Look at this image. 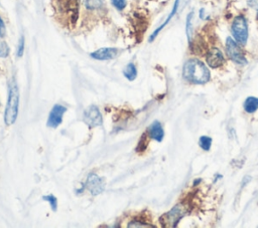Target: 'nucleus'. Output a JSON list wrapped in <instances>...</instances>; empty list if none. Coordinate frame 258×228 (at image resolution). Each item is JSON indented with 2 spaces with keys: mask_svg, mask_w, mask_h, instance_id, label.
Listing matches in <instances>:
<instances>
[{
  "mask_svg": "<svg viewBox=\"0 0 258 228\" xmlns=\"http://www.w3.org/2000/svg\"><path fill=\"white\" fill-rule=\"evenodd\" d=\"M182 75L185 80L195 84L206 83L211 77L208 67L197 58H190L184 62Z\"/></svg>",
  "mask_w": 258,
  "mask_h": 228,
  "instance_id": "obj_1",
  "label": "nucleus"
},
{
  "mask_svg": "<svg viewBox=\"0 0 258 228\" xmlns=\"http://www.w3.org/2000/svg\"><path fill=\"white\" fill-rule=\"evenodd\" d=\"M19 106V89L15 81H13L9 86L8 98L6 109L4 113V122L6 126H11L15 123L18 116Z\"/></svg>",
  "mask_w": 258,
  "mask_h": 228,
  "instance_id": "obj_2",
  "label": "nucleus"
},
{
  "mask_svg": "<svg viewBox=\"0 0 258 228\" xmlns=\"http://www.w3.org/2000/svg\"><path fill=\"white\" fill-rule=\"evenodd\" d=\"M189 212V207L185 203H180L175 205L167 213H165L161 218L160 222L166 227H175L179 220L184 217Z\"/></svg>",
  "mask_w": 258,
  "mask_h": 228,
  "instance_id": "obj_3",
  "label": "nucleus"
},
{
  "mask_svg": "<svg viewBox=\"0 0 258 228\" xmlns=\"http://www.w3.org/2000/svg\"><path fill=\"white\" fill-rule=\"evenodd\" d=\"M231 31L234 39L240 44L245 45L248 39V24L243 15H238L234 18L231 26Z\"/></svg>",
  "mask_w": 258,
  "mask_h": 228,
  "instance_id": "obj_4",
  "label": "nucleus"
},
{
  "mask_svg": "<svg viewBox=\"0 0 258 228\" xmlns=\"http://www.w3.org/2000/svg\"><path fill=\"white\" fill-rule=\"evenodd\" d=\"M226 52L229 58L235 63L240 65L247 64V59L242 51L241 45L231 37H228L226 39Z\"/></svg>",
  "mask_w": 258,
  "mask_h": 228,
  "instance_id": "obj_5",
  "label": "nucleus"
},
{
  "mask_svg": "<svg viewBox=\"0 0 258 228\" xmlns=\"http://www.w3.org/2000/svg\"><path fill=\"white\" fill-rule=\"evenodd\" d=\"M84 121L90 128L99 127L103 124L102 115L96 105H90L85 109Z\"/></svg>",
  "mask_w": 258,
  "mask_h": 228,
  "instance_id": "obj_6",
  "label": "nucleus"
},
{
  "mask_svg": "<svg viewBox=\"0 0 258 228\" xmlns=\"http://www.w3.org/2000/svg\"><path fill=\"white\" fill-rule=\"evenodd\" d=\"M85 188H87L92 195H99L104 191L105 183L98 175L90 174L85 183Z\"/></svg>",
  "mask_w": 258,
  "mask_h": 228,
  "instance_id": "obj_7",
  "label": "nucleus"
},
{
  "mask_svg": "<svg viewBox=\"0 0 258 228\" xmlns=\"http://www.w3.org/2000/svg\"><path fill=\"white\" fill-rule=\"evenodd\" d=\"M66 110L67 108L61 104L53 105L47 119V127L57 128L62 122V116L66 112Z\"/></svg>",
  "mask_w": 258,
  "mask_h": 228,
  "instance_id": "obj_8",
  "label": "nucleus"
},
{
  "mask_svg": "<svg viewBox=\"0 0 258 228\" xmlns=\"http://www.w3.org/2000/svg\"><path fill=\"white\" fill-rule=\"evenodd\" d=\"M206 59H207L208 65L213 68L223 65L225 62V56H224L223 52L218 47L211 48L207 53Z\"/></svg>",
  "mask_w": 258,
  "mask_h": 228,
  "instance_id": "obj_9",
  "label": "nucleus"
},
{
  "mask_svg": "<svg viewBox=\"0 0 258 228\" xmlns=\"http://www.w3.org/2000/svg\"><path fill=\"white\" fill-rule=\"evenodd\" d=\"M118 49L114 47H103L91 53V56L98 60L113 59L118 55Z\"/></svg>",
  "mask_w": 258,
  "mask_h": 228,
  "instance_id": "obj_10",
  "label": "nucleus"
},
{
  "mask_svg": "<svg viewBox=\"0 0 258 228\" xmlns=\"http://www.w3.org/2000/svg\"><path fill=\"white\" fill-rule=\"evenodd\" d=\"M148 136L153 139L156 142H161L164 137V131L162 129V126L159 122L155 121L153 122L147 129Z\"/></svg>",
  "mask_w": 258,
  "mask_h": 228,
  "instance_id": "obj_11",
  "label": "nucleus"
},
{
  "mask_svg": "<svg viewBox=\"0 0 258 228\" xmlns=\"http://www.w3.org/2000/svg\"><path fill=\"white\" fill-rule=\"evenodd\" d=\"M178 3H179V0H175V2H174V5H173V7H172V10H171V12L169 13V15L167 16V18L165 19V21L151 34V36H150V41H152L155 37H156V35L159 33V31L170 21V19L172 18V16L175 14V12H176V10H177V8H178Z\"/></svg>",
  "mask_w": 258,
  "mask_h": 228,
  "instance_id": "obj_12",
  "label": "nucleus"
},
{
  "mask_svg": "<svg viewBox=\"0 0 258 228\" xmlns=\"http://www.w3.org/2000/svg\"><path fill=\"white\" fill-rule=\"evenodd\" d=\"M244 109L248 113H252L258 109V98L254 96H249L244 101Z\"/></svg>",
  "mask_w": 258,
  "mask_h": 228,
  "instance_id": "obj_13",
  "label": "nucleus"
},
{
  "mask_svg": "<svg viewBox=\"0 0 258 228\" xmlns=\"http://www.w3.org/2000/svg\"><path fill=\"white\" fill-rule=\"evenodd\" d=\"M123 74L128 80H134L137 75V70L135 65L133 63H128L123 70Z\"/></svg>",
  "mask_w": 258,
  "mask_h": 228,
  "instance_id": "obj_14",
  "label": "nucleus"
},
{
  "mask_svg": "<svg viewBox=\"0 0 258 228\" xmlns=\"http://www.w3.org/2000/svg\"><path fill=\"white\" fill-rule=\"evenodd\" d=\"M192 16H194V12H189L186 17V22H185V33H186V36H187V39L189 42L192 39V29H191Z\"/></svg>",
  "mask_w": 258,
  "mask_h": 228,
  "instance_id": "obj_15",
  "label": "nucleus"
},
{
  "mask_svg": "<svg viewBox=\"0 0 258 228\" xmlns=\"http://www.w3.org/2000/svg\"><path fill=\"white\" fill-rule=\"evenodd\" d=\"M84 4L87 9L96 10L103 6V0H84Z\"/></svg>",
  "mask_w": 258,
  "mask_h": 228,
  "instance_id": "obj_16",
  "label": "nucleus"
},
{
  "mask_svg": "<svg viewBox=\"0 0 258 228\" xmlns=\"http://www.w3.org/2000/svg\"><path fill=\"white\" fill-rule=\"evenodd\" d=\"M212 146V139L207 136H203L200 138V147L204 151H209Z\"/></svg>",
  "mask_w": 258,
  "mask_h": 228,
  "instance_id": "obj_17",
  "label": "nucleus"
},
{
  "mask_svg": "<svg viewBox=\"0 0 258 228\" xmlns=\"http://www.w3.org/2000/svg\"><path fill=\"white\" fill-rule=\"evenodd\" d=\"M42 199L44 200V201H47L48 203H49V205H50V208L53 210V211H55L56 210V207H57V200H56V198L53 196V195H45V196H43L42 197Z\"/></svg>",
  "mask_w": 258,
  "mask_h": 228,
  "instance_id": "obj_18",
  "label": "nucleus"
},
{
  "mask_svg": "<svg viewBox=\"0 0 258 228\" xmlns=\"http://www.w3.org/2000/svg\"><path fill=\"white\" fill-rule=\"evenodd\" d=\"M9 54V47L6 42H0V57H7Z\"/></svg>",
  "mask_w": 258,
  "mask_h": 228,
  "instance_id": "obj_19",
  "label": "nucleus"
},
{
  "mask_svg": "<svg viewBox=\"0 0 258 228\" xmlns=\"http://www.w3.org/2000/svg\"><path fill=\"white\" fill-rule=\"evenodd\" d=\"M111 1L115 6V8L118 10H122L126 6V0H111Z\"/></svg>",
  "mask_w": 258,
  "mask_h": 228,
  "instance_id": "obj_20",
  "label": "nucleus"
},
{
  "mask_svg": "<svg viewBox=\"0 0 258 228\" xmlns=\"http://www.w3.org/2000/svg\"><path fill=\"white\" fill-rule=\"evenodd\" d=\"M23 50H24V38H23V36H21L20 39H19L18 47H17V56H18V57L22 56Z\"/></svg>",
  "mask_w": 258,
  "mask_h": 228,
  "instance_id": "obj_21",
  "label": "nucleus"
},
{
  "mask_svg": "<svg viewBox=\"0 0 258 228\" xmlns=\"http://www.w3.org/2000/svg\"><path fill=\"white\" fill-rule=\"evenodd\" d=\"M128 227H152L149 224H144L143 222L140 221H132L128 224Z\"/></svg>",
  "mask_w": 258,
  "mask_h": 228,
  "instance_id": "obj_22",
  "label": "nucleus"
},
{
  "mask_svg": "<svg viewBox=\"0 0 258 228\" xmlns=\"http://www.w3.org/2000/svg\"><path fill=\"white\" fill-rule=\"evenodd\" d=\"M248 4L250 7H252L253 9L258 11V0H249Z\"/></svg>",
  "mask_w": 258,
  "mask_h": 228,
  "instance_id": "obj_23",
  "label": "nucleus"
},
{
  "mask_svg": "<svg viewBox=\"0 0 258 228\" xmlns=\"http://www.w3.org/2000/svg\"><path fill=\"white\" fill-rule=\"evenodd\" d=\"M4 34H5V25L3 20L0 18V37L4 36Z\"/></svg>",
  "mask_w": 258,
  "mask_h": 228,
  "instance_id": "obj_24",
  "label": "nucleus"
}]
</instances>
